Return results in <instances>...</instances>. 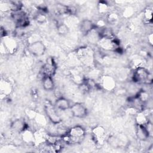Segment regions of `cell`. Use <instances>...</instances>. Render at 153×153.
<instances>
[{"label": "cell", "instance_id": "6da1fadb", "mask_svg": "<svg viewBox=\"0 0 153 153\" xmlns=\"http://www.w3.org/2000/svg\"><path fill=\"white\" fill-rule=\"evenodd\" d=\"M86 135L85 128L79 125L71 127L61 136L62 140L68 145L79 144L82 142Z\"/></svg>", "mask_w": 153, "mask_h": 153}, {"label": "cell", "instance_id": "7a4b0ae2", "mask_svg": "<svg viewBox=\"0 0 153 153\" xmlns=\"http://www.w3.org/2000/svg\"><path fill=\"white\" fill-rule=\"evenodd\" d=\"M132 79L134 82L146 84L152 83V75L149 71L142 66L135 68L132 76Z\"/></svg>", "mask_w": 153, "mask_h": 153}, {"label": "cell", "instance_id": "3957f363", "mask_svg": "<svg viewBox=\"0 0 153 153\" xmlns=\"http://www.w3.org/2000/svg\"><path fill=\"white\" fill-rule=\"evenodd\" d=\"M55 105L49 100H45L44 105L45 114L49 121L54 125H57L62 121V119L57 113Z\"/></svg>", "mask_w": 153, "mask_h": 153}, {"label": "cell", "instance_id": "277c9868", "mask_svg": "<svg viewBox=\"0 0 153 153\" xmlns=\"http://www.w3.org/2000/svg\"><path fill=\"white\" fill-rule=\"evenodd\" d=\"M11 20L17 28H23L29 25L30 20L28 14L23 10L11 13Z\"/></svg>", "mask_w": 153, "mask_h": 153}, {"label": "cell", "instance_id": "5b68a950", "mask_svg": "<svg viewBox=\"0 0 153 153\" xmlns=\"http://www.w3.org/2000/svg\"><path fill=\"white\" fill-rule=\"evenodd\" d=\"M108 143L112 148H124L128 145L129 141L124 134L119 133L117 135H111L106 139Z\"/></svg>", "mask_w": 153, "mask_h": 153}, {"label": "cell", "instance_id": "8992f818", "mask_svg": "<svg viewBox=\"0 0 153 153\" xmlns=\"http://www.w3.org/2000/svg\"><path fill=\"white\" fill-rule=\"evenodd\" d=\"M97 44L100 48L106 51H117L120 49V43L115 38H101Z\"/></svg>", "mask_w": 153, "mask_h": 153}, {"label": "cell", "instance_id": "52a82bcc", "mask_svg": "<svg viewBox=\"0 0 153 153\" xmlns=\"http://www.w3.org/2000/svg\"><path fill=\"white\" fill-rule=\"evenodd\" d=\"M92 137L95 143L102 145L106 141V132L105 128L102 126L94 127L91 131Z\"/></svg>", "mask_w": 153, "mask_h": 153}, {"label": "cell", "instance_id": "ba28073f", "mask_svg": "<svg viewBox=\"0 0 153 153\" xmlns=\"http://www.w3.org/2000/svg\"><path fill=\"white\" fill-rule=\"evenodd\" d=\"M1 45L4 47L7 53L13 54L18 48V43L16 39L9 35L2 38Z\"/></svg>", "mask_w": 153, "mask_h": 153}, {"label": "cell", "instance_id": "9c48e42d", "mask_svg": "<svg viewBox=\"0 0 153 153\" xmlns=\"http://www.w3.org/2000/svg\"><path fill=\"white\" fill-rule=\"evenodd\" d=\"M28 51L30 54L36 57L43 56L46 51V46L41 41H36L30 43L27 47Z\"/></svg>", "mask_w": 153, "mask_h": 153}, {"label": "cell", "instance_id": "30bf717a", "mask_svg": "<svg viewBox=\"0 0 153 153\" xmlns=\"http://www.w3.org/2000/svg\"><path fill=\"white\" fill-rule=\"evenodd\" d=\"M69 109L72 115L75 118H82L86 117L88 114L87 108L83 103L80 102L74 103L71 105Z\"/></svg>", "mask_w": 153, "mask_h": 153}, {"label": "cell", "instance_id": "8fae6325", "mask_svg": "<svg viewBox=\"0 0 153 153\" xmlns=\"http://www.w3.org/2000/svg\"><path fill=\"white\" fill-rule=\"evenodd\" d=\"M57 65L53 57H49L47 59L44 65L42 66L43 75H48L53 76L57 71Z\"/></svg>", "mask_w": 153, "mask_h": 153}, {"label": "cell", "instance_id": "7c38bea8", "mask_svg": "<svg viewBox=\"0 0 153 153\" xmlns=\"http://www.w3.org/2000/svg\"><path fill=\"white\" fill-rule=\"evenodd\" d=\"M93 52L88 47H80L76 51L79 59L85 64H90L93 60Z\"/></svg>", "mask_w": 153, "mask_h": 153}, {"label": "cell", "instance_id": "4fadbf2b", "mask_svg": "<svg viewBox=\"0 0 153 153\" xmlns=\"http://www.w3.org/2000/svg\"><path fill=\"white\" fill-rule=\"evenodd\" d=\"M100 85L103 90L107 91H111L115 89L116 82L112 76L105 75L100 78Z\"/></svg>", "mask_w": 153, "mask_h": 153}, {"label": "cell", "instance_id": "5bb4252c", "mask_svg": "<svg viewBox=\"0 0 153 153\" xmlns=\"http://www.w3.org/2000/svg\"><path fill=\"white\" fill-rule=\"evenodd\" d=\"M96 28H97L96 23L90 19H83L79 23L80 31L84 36L87 35L91 31Z\"/></svg>", "mask_w": 153, "mask_h": 153}, {"label": "cell", "instance_id": "9a60e30c", "mask_svg": "<svg viewBox=\"0 0 153 153\" xmlns=\"http://www.w3.org/2000/svg\"><path fill=\"white\" fill-rule=\"evenodd\" d=\"M10 127L13 132L22 133L28 128V126L24 120L18 118L11 123Z\"/></svg>", "mask_w": 153, "mask_h": 153}, {"label": "cell", "instance_id": "2e32d148", "mask_svg": "<svg viewBox=\"0 0 153 153\" xmlns=\"http://www.w3.org/2000/svg\"><path fill=\"white\" fill-rule=\"evenodd\" d=\"M136 135L137 139L142 141L146 140L150 136V132L146 126L136 124Z\"/></svg>", "mask_w": 153, "mask_h": 153}, {"label": "cell", "instance_id": "e0dca14e", "mask_svg": "<svg viewBox=\"0 0 153 153\" xmlns=\"http://www.w3.org/2000/svg\"><path fill=\"white\" fill-rule=\"evenodd\" d=\"M13 85L11 82L5 78H1L0 81V91L1 94L7 97L11 94L13 91Z\"/></svg>", "mask_w": 153, "mask_h": 153}, {"label": "cell", "instance_id": "ac0fdd59", "mask_svg": "<svg viewBox=\"0 0 153 153\" xmlns=\"http://www.w3.org/2000/svg\"><path fill=\"white\" fill-rule=\"evenodd\" d=\"M54 105L57 109L62 111H65L69 109L71 106L70 101L64 97H60L57 98L56 100Z\"/></svg>", "mask_w": 153, "mask_h": 153}, {"label": "cell", "instance_id": "d6986e66", "mask_svg": "<svg viewBox=\"0 0 153 153\" xmlns=\"http://www.w3.org/2000/svg\"><path fill=\"white\" fill-rule=\"evenodd\" d=\"M42 85L44 90L50 91L54 88V82L52 76L43 75L42 79Z\"/></svg>", "mask_w": 153, "mask_h": 153}, {"label": "cell", "instance_id": "ffe728a7", "mask_svg": "<svg viewBox=\"0 0 153 153\" xmlns=\"http://www.w3.org/2000/svg\"><path fill=\"white\" fill-rule=\"evenodd\" d=\"M23 140L27 144H35V133L28 128L22 133Z\"/></svg>", "mask_w": 153, "mask_h": 153}, {"label": "cell", "instance_id": "44dd1931", "mask_svg": "<svg viewBox=\"0 0 153 153\" xmlns=\"http://www.w3.org/2000/svg\"><path fill=\"white\" fill-rule=\"evenodd\" d=\"M87 38L88 41L91 44H97L101 38L99 29L96 28L91 31L87 35L85 36Z\"/></svg>", "mask_w": 153, "mask_h": 153}, {"label": "cell", "instance_id": "7402d4cb", "mask_svg": "<svg viewBox=\"0 0 153 153\" xmlns=\"http://www.w3.org/2000/svg\"><path fill=\"white\" fill-rule=\"evenodd\" d=\"M136 123L137 125H143L146 126L149 123V119L148 116L140 111L136 115Z\"/></svg>", "mask_w": 153, "mask_h": 153}, {"label": "cell", "instance_id": "603a6c76", "mask_svg": "<svg viewBox=\"0 0 153 153\" xmlns=\"http://www.w3.org/2000/svg\"><path fill=\"white\" fill-rule=\"evenodd\" d=\"M142 105L146 103L149 99V94L145 90L139 91L134 97Z\"/></svg>", "mask_w": 153, "mask_h": 153}, {"label": "cell", "instance_id": "cb8c5ba5", "mask_svg": "<svg viewBox=\"0 0 153 153\" xmlns=\"http://www.w3.org/2000/svg\"><path fill=\"white\" fill-rule=\"evenodd\" d=\"M152 8L150 7H146L143 11V19L145 22L148 23H152Z\"/></svg>", "mask_w": 153, "mask_h": 153}, {"label": "cell", "instance_id": "d4e9b609", "mask_svg": "<svg viewBox=\"0 0 153 153\" xmlns=\"http://www.w3.org/2000/svg\"><path fill=\"white\" fill-rule=\"evenodd\" d=\"M119 19V15L115 12L109 13L106 16V22L109 25H115L118 23Z\"/></svg>", "mask_w": 153, "mask_h": 153}, {"label": "cell", "instance_id": "484cf974", "mask_svg": "<svg viewBox=\"0 0 153 153\" xmlns=\"http://www.w3.org/2000/svg\"><path fill=\"white\" fill-rule=\"evenodd\" d=\"M109 5L106 1H100L97 3V10L101 14H106L108 11Z\"/></svg>", "mask_w": 153, "mask_h": 153}, {"label": "cell", "instance_id": "4316f807", "mask_svg": "<svg viewBox=\"0 0 153 153\" xmlns=\"http://www.w3.org/2000/svg\"><path fill=\"white\" fill-rule=\"evenodd\" d=\"M57 32L59 35L62 36H65L67 35L69 32V27L64 23H59L57 25Z\"/></svg>", "mask_w": 153, "mask_h": 153}, {"label": "cell", "instance_id": "83f0119b", "mask_svg": "<svg viewBox=\"0 0 153 153\" xmlns=\"http://www.w3.org/2000/svg\"><path fill=\"white\" fill-rule=\"evenodd\" d=\"M35 20L39 23V24H43L47 20V16L44 12L38 11L34 16Z\"/></svg>", "mask_w": 153, "mask_h": 153}, {"label": "cell", "instance_id": "f1b7e54d", "mask_svg": "<svg viewBox=\"0 0 153 153\" xmlns=\"http://www.w3.org/2000/svg\"><path fill=\"white\" fill-rule=\"evenodd\" d=\"M0 10L2 12H7L10 11V1H2L0 3Z\"/></svg>", "mask_w": 153, "mask_h": 153}, {"label": "cell", "instance_id": "f546056e", "mask_svg": "<svg viewBox=\"0 0 153 153\" xmlns=\"http://www.w3.org/2000/svg\"><path fill=\"white\" fill-rule=\"evenodd\" d=\"M34 120L38 124L43 126V125H45V124H46V120H45L44 117L41 114H36Z\"/></svg>", "mask_w": 153, "mask_h": 153}, {"label": "cell", "instance_id": "4dcf8cb0", "mask_svg": "<svg viewBox=\"0 0 153 153\" xmlns=\"http://www.w3.org/2000/svg\"><path fill=\"white\" fill-rule=\"evenodd\" d=\"M133 13H134L133 8L130 7H128L125 8V10L123 11V14L124 17H125L126 18H128L133 15Z\"/></svg>", "mask_w": 153, "mask_h": 153}, {"label": "cell", "instance_id": "1f68e13d", "mask_svg": "<svg viewBox=\"0 0 153 153\" xmlns=\"http://www.w3.org/2000/svg\"><path fill=\"white\" fill-rule=\"evenodd\" d=\"M147 39H148V44L151 45V46H152L153 45V33L152 32L149 33L148 35V37H147Z\"/></svg>", "mask_w": 153, "mask_h": 153}]
</instances>
